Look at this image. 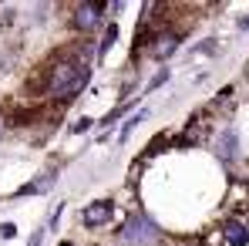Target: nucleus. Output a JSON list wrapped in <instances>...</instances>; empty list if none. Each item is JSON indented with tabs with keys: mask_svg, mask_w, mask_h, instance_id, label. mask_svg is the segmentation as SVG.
<instances>
[{
	"mask_svg": "<svg viewBox=\"0 0 249 246\" xmlns=\"http://www.w3.org/2000/svg\"><path fill=\"white\" fill-rule=\"evenodd\" d=\"M88 78H91V71H88L84 61H61L47 75V95L57 98V101H68V98H74L88 84Z\"/></svg>",
	"mask_w": 249,
	"mask_h": 246,
	"instance_id": "1",
	"label": "nucleus"
},
{
	"mask_svg": "<svg viewBox=\"0 0 249 246\" xmlns=\"http://www.w3.org/2000/svg\"><path fill=\"white\" fill-rule=\"evenodd\" d=\"M226 240H229L232 246H246L249 243V229L243 226V223L229 219V223H226Z\"/></svg>",
	"mask_w": 249,
	"mask_h": 246,
	"instance_id": "5",
	"label": "nucleus"
},
{
	"mask_svg": "<svg viewBox=\"0 0 249 246\" xmlns=\"http://www.w3.org/2000/svg\"><path fill=\"white\" fill-rule=\"evenodd\" d=\"M115 34H118V27H115V24H111V27H108V31H105V41H101V54H105V51H108V47H111V44H115Z\"/></svg>",
	"mask_w": 249,
	"mask_h": 246,
	"instance_id": "9",
	"label": "nucleus"
},
{
	"mask_svg": "<svg viewBox=\"0 0 249 246\" xmlns=\"http://www.w3.org/2000/svg\"><path fill=\"white\" fill-rule=\"evenodd\" d=\"M118 243L122 246H159L162 243V229L145 216V212H131L118 229Z\"/></svg>",
	"mask_w": 249,
	"mask_h": 246,
	"instance_id": "2",
	"label": "nucleus"
},
{
	"mask_svg": "<svg viewBox=\"0 0 249 246\" xmlns=\"http://www.w3.org/2000/svg\"><path fill=\"white\" fill-rule=\"evenodd\" d=\"M236 155V132H226L222 135V159H232Z\"/></svg>",
	"mask_w": 249,
	"mask_h": 246,
	"instance_id": "8",
	"label": "nucleus"
},
{
	"mask_svg": "<svg viewBox=\"0 0 249 246\" xmlns=\"http://www.w3.org/2000/svg\"><path fill=\"white\" fill-rule=\"evenodd\" d=\"M3 128H7V125H3V115H0V135H3Z\"/></svg>",
	"mask_w": 249,
	"mask_h": 246,
	"instance_id": "11",
	"label": "nucleus"
},
{
	"mask_svg": "<svg viewBox=\"0 0 249 246\" xmlns=\"http://www.w3.org/2000/svg\"><path fill=\"white\" fill-rule=\"evenodd\" d=\"M74 24H78L81 31H94V27L101 24V7H94V3H78V7H74Z\"/></svg>",
	"mask_w": 249,
	"mask_h": 246,
	"instance_id": "3",
	"label": "nucleus"
},
{
	"mask_svg": "<svg viewBox=\"0 0 249 246\" xmlns=\"http://www.w3.org/2000/svg\"><path fill=\"white\" fill-rule=\"evenodd\" d=\"M41 236H44V229H37V233H34V240H31V246H41Z\"/></svg>",
	"mask_w": 249,
	"mask_h": 246,
	"instance_id": "10",
	"label": "nucleus"
},
{
	"mask_svg": "<svg viewBox=\"0 0 249 246\" xmlns=\"http://www.w3.org/2000/svg\"><path fill=\"white\" fill-rule=\"evenodd\" d=\"M111 219V203H91L84 209V223L88 226H105Z\"/></svg>",
	"mask_w": 249,
	"mask_h": 246,
	"instance_id": "4",
	"label": "nucleus"
},
{
	"mask_svg": "<svg viewBox=\"0 0 249 246\" xmlns=\"http://www.w3.org/2000/svg\"><path fill=\"white\" fill-rule=\"evenodd\" d=\"M175 44H178V38H172V34H168V38H159V41H155V51H152V54H155V57L162 61V57H168V54L175 51Z\"/></svg>",
	"mask_w": 249,
	"mask_h": 246,
	"instance_id": "7",
	"label": "nucleus"
},
{
	"mask_svg": "<svg viewBox=\"0 0 249 246\" xmlns=\"http://www.w3.org/2000/svg\"><path fill=\"white\" fill-rule=\"evenodd\" d=\"M51 186H54V172H47V175H37L31 186H24V189H20V196H27V192H47Z\"/></svg>",
	"mask_w": 249,
	"mask_h": 246,
	"instance_id": "6",
	"label": "nucleus"
}]
</instances>
